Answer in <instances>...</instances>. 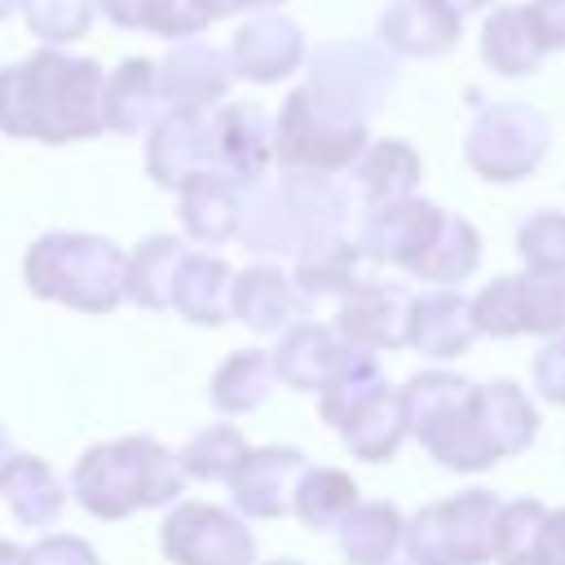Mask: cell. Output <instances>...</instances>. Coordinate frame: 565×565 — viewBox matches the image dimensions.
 <instances>
[{"label": "cell", "mask_w": 565, "mask_h": 565, "mask_svg": "<svg viewBox=\"0 0 565 565\" xmlns=\"http://www.w3.org/2000/svg\"><path fill=\"white\" fill-rule=\"evenodd\" d=\"M534 384L543 388V397L552 402H565V340L547 344L534 362Z\"/></svg>", "instance_id": "obj_41"}, {"label": "cell", "mask_w": 565, "mask_h": 565, "mask_svg": "<svg viewBox=\"0 0 565 565\" xmlns=\"http://www.w3.org/2000/svg\"><path fill=\"white\" fill-rule=\"evenodd\" d=\"M177 194H181V225L199 243H221L243 225L238 181H230L225 172H199Z\"/></svg>", "instance_id": "obj_19"}, {"label": "cell", "mask_w": 565, "mask_h": 565, "mask_svg": "<svg viewBox=\"0 0 565 565\" xmlns=\"http://www.w3.org/2000/svg\"><path fill=\"white\" fill-rule=\"evenodd\" d=\"M128 256L102 238L79 230H49L22 256V282L35 300L66 305L75 313H110L124 300Z\"/></svg>", "instance_id": "obj_3"}, {"label": "cell", "mask_w": 565, "mask_h": 565, "mask_svg": "<svg viewBox=\"0 0 565 565\" xmlns=\"http://www.w3.org/2000/svg\"><path fill=\"white\" fill-rule=\"evenodd\" d=\"M97 9H102L115 26H124V31H137V26H141V0H97Z\"/></svg>", "instance_id": "obj_44"}, {"label": "cell", "mask_w": 565, "mask_h": 565, "mask_svg": "<svg viewBox=\"0 0 565 565\" xmlns=\"http://www.w3.org/2000/svg\"><path fill=\"white\" fill-rule=\"evenodd\" d=\"M419 181V159L406 141H375L358 163V185L371 203L406 199V190Z\"/></svg>", "instance_id": "obj_29"}, {"label": "cell", "mask_w": 565, "mask_h": 565, "mask_svg": "<svg viewBox=\"0 0 565 565\" xmlns=\"http://www.w3.org/2000/svg\"><path fill=\"white\" fill-rule=\"evenodd\" d=\"M265 393H269V358L260 349H243V353L225 358L212 380V406L230 411V415L260 406Z\"/></svg>", "instance_id": "obj_31"}, {"label": "cell", "mask_w": 565, "mask_h": 565, "mask_svg": "<svg viewBox=\"0 0 565 565\" xmlns=\"http://www.w3.org/2000/svg\"><path fill=\"white\" fill-rule=\"evenodd\" d=\"M159 547L172 565H252V534L212 503H181L159 530Z\"/></svg>", "instance_id": "obj_8"}, {"label": "cell", "mask_w": 565, "mask_h": 565, "mask_svg": "<svg viewBox=\"0 0 565 565\" xmlns=\"http://www.w3.org/2000/svg\"><path fill=\"white\" fill-rule=\"evenodd\" d=\"M388 84H393V62L371 44H322L313 53L309 88L344 115L366 119L371 110H380Z\"/></svg>", "instance_id": "obj_9"}, {"label": "cell", "mask_w": 565, "mask_h": 565, "mask_svg": "<svg viewBox=\"0 0 565 565\" xmlns=\"http://www.w3.org/2000/svg\"><path fill=\"white\" fill-rule=\"evenodd\" d=\"M499 503L486 490H468L450 503H433L415 516L406 552L415 565H481L499 547Z\"/></svg>", "instance_id": "obj_6"}, {"label": "cell", "mask_w": 565, "mask_h": 565, "mask_svg": "<svg viewBox=\"0 0 565 565\" xmlns=\"http://www.w3.org/2000/svg\"><path fill=\"white\" fill-rule=\"evenodd\" d=\"M146 172L168 190H181L199 172H221L216 115L212 110H168L163 119H154L150 141H146Z\"/></svg>", "instance_id": "obj_10"}, {"label": "cell", "mask_w": 565, "mask_h": 565, "mask_svg": "<svg viewBox=\"0 0 565 565\" xmlns=\"http://www.w3.org/2000/svg\"><path fill=\"white\" fill-rule=\"evenodd\" d=\"M181 486V459H172L154 437L97 441L71 468V494L97 521H124L137 508H159L177 499Z\"/></svg>", "instance_id": "obj_2"}, {"label": "cell", "mask_w": 565, "mask_h": 565, "mask_svg": "<svg viewBox=\"0 0 565 565\" xmlns=\"http://www.w3.org/2000/svg\"><path fill=\"white\" fill-rule=\"evenodd\" d=\"M366 146V124L358 115L335 110L331 102H322L309 84L296 88L282 102L278 115V132H274V150L287 168H305V172H335L344 163L358 159V150Z\"/></svg>", "instance_id": "obj_5"}, {"label": "cell", "mask_w": 565, "mask_h": 565, "mask_svg": "<svg viewBox=\"0 0 565 565\" xmlns=\"http://www.w3.org/2000/svg\"><path fill=\"white\" fill-rule=\"evenodd\" d=\"M463 18L446 0H393L380 18V35L393 53L406 57H441L459 44Z\"/></svg>", "instance_id": "obj_14"}, {"label": "cell", "mask_w": 565, "mask_h": 565, "mask_svg": "<svg viewBox=\"0 0 565 565\" xmlns=\"http://www.w3.org/2000/svg\"><path fill=\"white\" fill-rule=\"evenodd\" d=\"M203 26H207V18L194 0H141V31H150V35L190 40Z\"/></svg>", "instance_id": "obj_39"}, {"label": "cell", "mask_w": 565, "mask_h": 565, "mask_svg": "<svg viewBox=\"0 0 565 565\" xmlns=\"http://www.w3.org/2000/svg\"><path fill=\"white\" fill-rule=\"evenodd\" d=\"M230 75V62L212 44L185 40L159 62V97L172 110H207L212 102L225 97Z\"/></svg>", "instance_id": "obj_13"}, {"label": "cell", "mask_w": 565, "mask_h": 565, "mask_svg": "<svg viewBox=\"0 0 565 565\" xmlns=\"http://www.w3.org/2000/svg\"><path fill=\"white\" fill-rule=\"evenodd\" d=\"M230 309H234L247 327H256V331H278L282 322H291V318L305 309V300L291 296V287H287V278H282L278 269L256 265V269L238 274L234 291H230Z\"/></svg>", "instance_id": "obj_25"}, {"label": "cell", "mask_w": 565, "mask_h": 565, "mask_svg": "<svg viewBox=\"0 0 565 565\" xmlns=\"http://www.w3.org/2000/svg\"><path fill=\"white\" fill-rule=\"evenodd\" d=\"M543 35L530 18V4H512V9H494L481 26V57L486 66H494L499 75H525L539 66L543 57Z\"/></svg>", "instance_id": "obj_22"}, {"label": "cell", "mask_w": 565, "mask_h": 565, "mask_svg": "<svg viewBox=\"0 0 565 565\" xmlns=\"http://www.w3.org/2000/svg\"><path fill=\"white\" fill-rule=\"evenodd\" d=\"M269 119L260 106H221L216 110V159H221V172L230 181H256L269 163Z\"/></svg>", "instance_id": "obj_18"}, {"label": "cell", "mask_w": 565, "mask_h": 565, "mask_svg": "<svg viewBox=\"0 0 565 565\" xmlns=\"http://www.w3.org/2000/svg\"><path fill=\"white\" fill-rule=\"evenodd\" d=\"M344 349L313 322H300L291 327V335L278 344V358H274V371L296 384V388H322L331 380V371L340 366Z\"/></svg>", "instance_id": "obj_26"}, {"label": "cell", "mask_w": 565, "mask_h": 565, "mask_svg": "<svg viewBox=\"0 0 565 565\" xmlns=\"http://www.w3.org/2000/svg\"><path fill=\"white\" fill-rule=\"evenodd\" d=\"M106 75L93 57L62 53L53 44L0 66V132L18 141L66 146L97 137Z\"/></svg>", "instance_id": "obj_1"}, {"label": "cell", "mask_w": 565, "mask_h": 565, "mask_svg": "<svg viewBox=\"0 0 565 565\" xmlns=\"http://www.w3.org/2000/svg\"><path fill=\"white\" fill-rule=\"evenodd\" d=\"M503 565H539L534 556H516V561H503Z\"/></svg>", "instance_id": "obj_50"}, {"label": "cell", "mask_w": 565, "mask_h": 565, "mask_svg": "<svg viewBox=\"0 0 565 565\" xmlns=\"http://www.w3.org/2000/svg\"><path fill=\"white\" fill-rule=\"evenodd\" d=\"M18 4H22V0H0V22H4V18H9Z\"/></svg>", "instance_id": "obj_49"}, {"label": "cell", "mask_w": 565, "mask_h": 565, "mask_svg": "<svg viewBox=\"0 0 565 565\" xmlns=\"http://www.w3.org/2000/svg\"><path fill=\"white\" fill-rule=\"evenodd\" d=\"M203 9L207 22L225 18V13H238V9H269V4H282V0H194Z\"/></svg>", "instance_id": "obj_45"}, {"label": "cell", "mask_w": 565, "mask_h": 565, "mask_svg": "<svg viewBox=\"0 0 565 565\" xmlns=\"http://www.w3.org/2000/svg\"><path fill=\"white\" fill-rule=\"evenodd\" d=\"M402 539V521L388 503H366L344 516V556L353 565H384Z\"/></svg>", "instance_id": "obj_30"}, {"label": "cell", "mask_w": 565, "mask_h": 565, "mask_svg": "<svg viewBox=\"0 0 565 565\" xmlns=\"http://www.w3.org/2000/svg\"><path fill=\"white\" fill-rule=\"evenodd\" d=\"M4 503L13 512V521L22 530H49L62 508H66V490H62V477L40 459V455H18L9 481H4Z\"/></svg>", "instance_id": "obj_21"}, {"label": "cell", "mask_w": 565, "mask_h": 565, "mask_svg": "<svg viewBox=\"0 0 565 565\" xmlns=\"http://www.w3.org/2000/svg\"><path fill=\"white\" fill-rule=\"evenodd\" d=\"M441 230V212L433 203H419V199H393V203H380L366 225H362V243L358 252L371 256V260H397L406 269H415L428 252V243L437 238Z\"/></svg>", "instance_id": "obj_11"}, {"label": "cell", "mask_w": 565, "mask_h": 565, "mask_svg": "<svg viewBox=\"0 0 565 565\" xmlns=\"http://www.w3.org/2000/svg\"><path fill=\"white\" fill-rule=\"evenodd\" d=\"M516 243H521V256H525L530 269H539V274L565 269V212H539V216H530L521 225Z\"/></svg>", "instance_id": "obj_38"}, {"label": "cell", "mask_w": 565, "mask_h": 565, "mask_svg": "<svg viewBox=\"0 0 565 565\" xmlns=\"http://www.w3.org/2000/svg\"><path fill=\"white\" fill-rule=\"evenodd\" d=\"M530 18L543 35V49H561L565 44V0H534Z\"/></svg>", "instance_id": "obj_43"}, {"label": "cell", "mask_w": 565, "mask_h": 565, "mask_svg": "<svg viewBox=\"0 0 565 565\" xmlns=\"http://www.w3.org/2000/svg\"><path fill=\"white\" fill-rule=\"evenodd\" d=\"M13 463H18V446H13L9 433L0 428V490H4V481H9V472H13Z\"/></svg>", "instance_id": "obj_46"}, {"label": "cell", "mask_w": 565, "mask_h": 565, "mask_svg": "<svg viewBox=\"0 0 565 565\" xmlns=\"http://www.w3.org/2000/svg\"><path fill=\"white\" fill-rule=\"evenodd\" d=\"M446 4H450V9H455V13L463 18V13H472V9H486L490 0H446Z\"/></svg>", "instance_id": "obj_48"}, {"label": "cell", "mask_w": 565, "mask_h": 565, "mask_svg": "<svg viewBox=\"0 0 565 565\" xmlns=\"http://www.w3.org/2000/svg\"><path fill=\"white\" fill-rule=\"evenodd\" d=\"M525 556H534L539 565H565V512H552L543 521V530Z\"/></svg>", "instance_id": "obj_42"}, {"label": "cell", "mask_w": 565, "mask_h": 565, "mask_svg": "<svg viewBox=\"0 0 565 565\" xmlns=\"http://www.w3.org/2000/svg\"><path fill=\"white\" fill-rule=\"evenodd\" d=\"M300 57H305L300 26L287 22L282 13H256V18H247L234 31V44H230V71L243 75V79H256V84H269V79L291 75L300 66Z\"/></svg>", "instance_id": "obj_12"}, {"label": "cell", "mask_w": 565, "mask_h": 565, "mask_svg": "<svg viewBox=\"0 0 565 565\" xmlns=\"http://www.w3.org/2000/svg\"><path fill=\"white\" fill-rule=\"evenodd\" d=\"M477 335V322H472V309L455 296V291H433L424 300L411 305V327H406V340L433 358H455L472 344Z\"/></svg>", "instance_id": "obj_20"}, {"label": "cell", "mask_w": 565, "mask_h": 565, "mask_svg": "<svg viewBox=\"0 0 565 565\" xmlns=\"http://www.w3.org/2000/svg\"><path fill=\"white\" fill-rule=\"evenodd\" d=\"M274 565H296V561H274Z\"/></svg>", "instance_id": "obj_51"}, {"label": "cell", "mask_w": 565, "mask_h": 565, "mask_svg": "<svg viewBox=\"0 0 565 565\" xmlns=\"http://www.w3.org/2000/svg\"><path fill=\"white\" fill-rule=\"evenodd\" d=\"M472 265H477V234H472V225L459 221V216H441V230L428 243V252L415 265V274H424L428 282H455V278L472 274Z\"/></svg>", "instance_id": "obj_34"}, {"label": "cell", "mask_w": 565, "mask_h": 565, "mask_svg": "<svg viewBox=\"0 0 565 565\" xmlns=\"http://www.w3.org/2000/svg\"><path fill=\"white\" fill-rule=\"evenodd\" d=\"M547 150V119L525 102H499L481 110L468 132V163L490 181H516L539 168Z\"/></svg>", "instance_id": "obj_7"}, {"label": "cell", "mask_w": 565, "mask_h": 565, "mask_svg": "<svg viewBox=\"0 0 565 565\" xmlns=\"http://www.w3.org/2000/svg\"><path fill=\"white\" fill-rule=\"evenodd\" d=\"M159 66L150 57H124L110 75H106V88H102V124L110 132H141V128H154V115H159Z\"/></svg>", "instance_id": "obj_16"}, {"label": "cell", "mask_w": 565, "mask_h": 565, "mask_svg": "<svg viewBox=\"0 0 565 565\" xmlns=\"http://www.w3.org/2000/svg\"><path fill=\"white\" fill-rule=\"evenodd\" d=\"M26 565H97V552L75 534H44L26 547Z\"/></svg>", "instance_id": "obj_40"}, {"label": "cell", "mask_w": 565, "mask_h": 565, "mask_svg": "<svg viewBox=\"0 0 565 565\" xmlns=\"http://www.w3.org/2000/svg\"><path fill=\"white\" fill-rule=\"evenodd\" d=\"M0 565H26V547H18V543L0 539Z\"/></svg>", "instance_id": "obj_47"}, {"label": "cell", "mask_w": 565, "mask_h": 565, "mask_svg": "<svg viewBox=\"0 0 565 565\" xmlns=\"http://www.w3.org/2000/svg\"><path fill=\"white\" fill-rule=\"evenodd\" d=\"M340 221V190L318 181V172H291L269 194L260 190L243 207V238L252 252H296L313 247Z\"/></svg>", "instance_id": "obj_4"}, {"label": "cell", "mask_w": 565, "mask_h": 565, "mask_svg": "<svg viewBox=\"0 0 565 565\" xmlns=\"http://www.w3.org/2000/svg\"><path fill=\"white\" fill-rule=\"evenodd\" d=\"M18 9L31 26V35L57 49V44H75L88 35L97 0H22Z\"/></svg>", "instance_id": "obj_36"}, {"label": "cell", "mask_w": 565, "mask_h": 565, "mask_svg": "<svg viewBox=\"0 0 565 565\" xmlns=\"http://www.w3.org/2000/svg\"><path fill=\"white\" fill-rule=\"evenodd\" d=\"M516 300H521V331H561L565 327V278L561 274L516 278Z\"/></svg>", "instance_id": "obj_37"}, {"label": "cell", "mask_w": 565, "mask_h": 565, "mask_svg": "<svg viewBox=\"0 0 565 565\" xmlns=\"http://www.w3.org/2000/svg\"><path fill=\"white\" fill-rule=\"evenodd\" d=\"M406 327H411V300L402 287L358 282L340 309V331L362 349H397L406 344Z\"/></svg>", "instance_id": "obj_15"}, {"label": "cell", "mask_w": 565, "mask_h": 565, "mask_svg": "<svg viewBox=\"0 0 565 565\" xmlns=\"http://www.w3.org/2000/svg\"><path fill=\"white\" fill-rule=\"evenodd\" d=\"M406 433V411H402V397H393L388 388H380L349 424H344V441L349 450H358L362 459H388L397 450Z\"/></svg>", "instance_id": "obj_28"}, {"label": "cell", "mask_w": 565, "mask_h": 565, "mask_svg": "<svg viewBox=\"0 0 565 565\" xmlns=\"http://www.w3.org/2000/svg\"><path fill=\"white\" fill-rule=\"evenodd\" d=\"M358 260L362 252L340 243V238H322L313 243L305 256H300V291L305 296H331V291H344V287H358Z\"/></svg>", "instance_id": "obj_33"}, {"label": "cell", "mask_w": 565, "mask_h": 565, "mask_svg": "<svg viewBox=\"0 0 565 565\" xmlns=\"http://www.w3.org/2000/svg\"><path fill=\"white\" fill-rule=\"evenodd\" d=\"M185 260V243L172 234H154L146 238L132 256H128V278H124V296L141 309H172V287Z\"/></svg>", "instance_id": "obj_23"}, {"label": "cell", "mask_w": 565, "mask_h": 565, "mask_svg": "<svg viewBox=\"0 0 565 565\" xmlns=\"http://www.w3.org/2000/svg\"><path fill=\"white\" fill-rule=\"evenodd\" d=\"M247 455V441L238 428L230 424H212L203 428L185 450H181V472L185 477H199V481H216V477H230Z\"/></svg>", "instance_id": "obj_35"}, {"label": "cell", "mask_w": 565, "mask_h": 565, "mask_svg": "<svg viewBox=\"0 0 565 565\" xmlns=\"http://www.w3.org/2000/svg\"><path fill=\"white\" fill-rule=\"evenodd\" d=\"M230 291H234V282H230L225 260L203 256V252H185L177 287H172V309H181L190 322L216 327L230 313Z\"/></svg>", "instance_id": "obj_24"}, {"label": "cell", "mask_w": 565, "mask_h": 565, "mask_svg": "<svg viewBox=\"0 0 565 565\" xmlns=\"http://www.w3.org/2000/svg\"><path fill=\"white\" fill-rule=\"evenodd\" d=\"M380 388H384L380 362L371 353H344L340 366L331 371V380L322 384V415L344 428Z\"/></svg>", "instance_id": "obj_27"}, {"label": "cell", "mask_w": 565, "mask_h": 565, "mask_svg": "<svg viewBox=\"0 0 565 565\" xmlns=\"http://www.w3.org/2000/svg\"><path fill=\"white\" fill-rule=\"evenodd\" d=\"M353 508H358V486H353L344 472H335V468L305 472L300 486H296V512H300L309 525H318V530L344 521Z\"/></svg>", "instance_id": "obj_32"}, {"label": "cell", "mask_w": 565, "mask_h": 565, "mask_svg": "<svg viewBox=\"0 0 565 565\" xmlns=\"http://www.w3.org/2000/svg\"><path fill=\"white\" fill-rule=\"evenodd\" d=\"M305 472L300 450H247L243 463L230 472V490L234 503L247 516H278L287 508V494H296L291 477Z\"/></svg>", "instance_id": "obj_17"}]
</instances>
